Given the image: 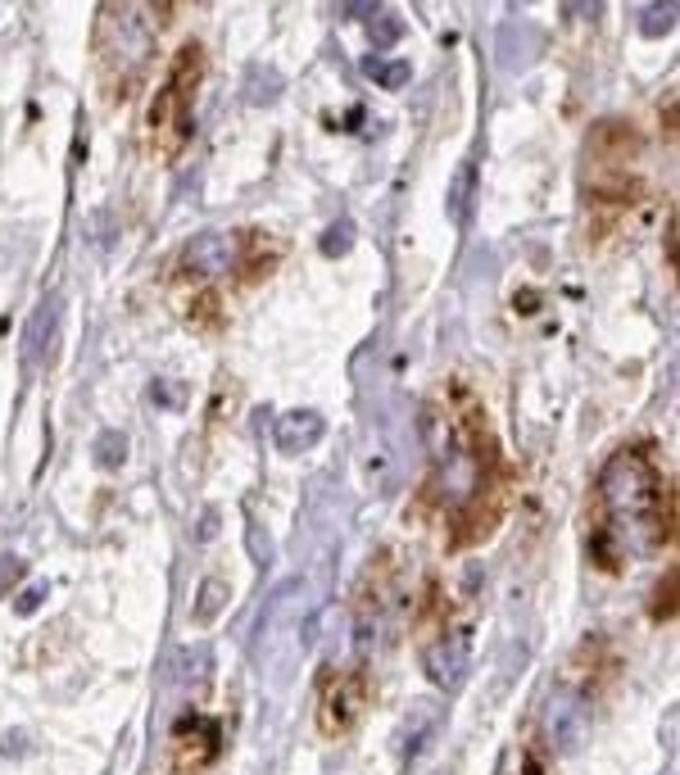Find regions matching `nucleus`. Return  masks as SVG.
Segmentation results:
<instances>
[{
    "instance_id": "obj_1",
    "label": "nucleus",
    "mask_w": 680,
    "mask_h": 775,
    "mask_svg": "<svg viewBox=\"0 0 680 775\" xmlns=\"http://www.w3.org/2000/svg\"><path fill=\"white\" fill-rule=\"evenodd\" d=\"M671 540V513L662 500L658 467L644 450H617L599 472V531L590 540L603 567L644 558Z\"/></svg>"
},
{
    "instance_id": "obj_2",
    "label": "nucleus",
    "mask_w": 680,
    "mask_h": 775,
    "mask_svg": "<svg viewBox=\"0 0 680 775\" xmlns=\"http://www.w3.org/2000/svg\"><path fill=\"white\" fill-rule=\"evenodd\" d=\"M146 14L150 10H141V6H104L100 10L96 60H100L104 91L113 100H123L137 87V78L146 73L150 54H154V28Z\"/></svg>"
},
{
    "instance_id": "obj_3",
    "label": "nucleus",
    "mask_w": 680,
    "mask_h": 775,
    "mask_svg": "<svg viewBox=\"0 0 680 775\" xmlns=\"http://www.w3.org/2000/svg\"><path fill=\"white\" fill-rule=\"evenodd\" d=\"M313 640V598L300 581H287L272 603L263 607V622H259V672L272 676V681H287L296 672L300 653L309 648Z\"/></svg>"
},
{
    "instance_id": "obj_4",
    "label": "nucleus",
    "mask_w": 680,
    "mask_h": 775,
    "mask_svg": "<svg viewBox=\"0 0 680 775\" xmlns=\"http://www.w3.org/2000/svg\"><path fill=\"white\" fill-rule=\"evenodd\" d=\"M486 490V450L472 426H459L449 435V445L436 450V472H431V504L444 513H463L477 504Z\"/></svg>"
},
{
    "instance_id": "obj_5",
    "label": "nucleus",
    "mask_w": 680,
    "mask_h": 775,
    "mask_svg": "<svg viewBox=\"0 0 680 775\" xmlns=\"http://www.w3.org/2000/svg\"><path fill=\"white\" fill-rule=\"evenodd\" d=\"M200 50L196 46H182V54L173 60V73L159 87L154 104H150V137L163 154H178L187 141H191V104H196V82H200Z\"/></svg>"
},
{
    "instance_id": "obj_6",
    "label": "nucleus",
    "mask_w": 680,
    "mask_h": 775,
    "mask_svg": "<svg viewBox=\"0 0 680 775\" xmlns=\"http://www.w3.org/2000/svg\"><path fill=\"white\" fill-rule=\"evenodd\" d=\"M590 739V703L577 690H553L544 703V744L553 753H577Z\"/></svg>"
},
{
    "instance_id": "obj_7",
    "label": "nucleus",
    "mask_w": 680,
    "mask_h": 775,
    "mask_svg": "<svg viewBox=\"0 0 680 775\" xmlns=\"http://www.w3.org/2000/svg\"><path fill=\"white\" fill-rule=\"evenodd\" d=\"M363 703H368V685L359 672H340L336 681H327L322 690V703H318V731L327 739L346 735L359 716H363Z\"/></svg>"
},
{
    "instance_id": "obj_8",
    "label": "nucleus",
    "mask_w": 680,
    "mask_h": 775,
    "mask_svg": "<svg viewBox=\"0 0 680 775\" xmlns=\"http://www.w3.org/2000/svg\"><path fill=\"white\" fill-rule=\"evenodd\" d=\"M422 662H427V676H431L436 685L453 690V685H459V681L468 676V667H472V635H468L463 626L444 631L436 644H427Z\"/></svg>"
},
{
    "instance_id": "obj_9",
    "label": "nucleus",
    "mask_w": 680,
    "mask_h": 775,
    "mask_svg": "<svg viewBox=\"0 0 680 775\" xmlns=\"http://www.w3.org/2000/svg\"><path fill=\"white\" fill-rule=\"evenodd\" d=\"M218 748H222V726L209 722V716H191V722H182L173 735V762L182 775L204 771L218 757Z\"/></svg>"
},
{
    "instance_id": "obj_10",
    "label": "nucleus",
    "mask_w": 680,
    "mask_h": 775,
    "mask_svg": "<svg viewBox=\"0 0 680 775\" xmlns=\"http://www.w3.org/2000/svg\"><path fill=\"white\" fill-rule=\"evenodd\" d=\"M237 254H241V241L237 232H200L187 250H182V268L191 276H218L227 268H237Z\"/></svg>"
},
{
    "instance_id": "obj_11",
    "label": "nucleus",
    "mask_w": 680,
    "mask_h": 775,
    "mask_svg": "<svg viewBox=\"0 0 680 775\" xmlns=\"http://www.w3.org/2000/svg\"><path fill=\"white\" fill-rule=\"evenodd\" d=\"M60 318H64V304L60 295H50L37 304V313L28 318V331H23V363L28 368H41L54 350V341H60Z\"/></svg>"
},
{
    "instance_id": "obj_12",
    "label": "nucleus",
    "mask_w": 680,
    "mask_h": 775,
    "mask_svg": "<svg viewBox=\"0 0 680 775\" xmlns=\"http://www.w3.org/2000/svg\"><path fill=\"white\" fill-rule=\"evenodd\" d=\"M322 435H327L322 413H313V409H296V413H287V417L277 422V450H281V454H304V450L318 445Z\"/></svg>"
},
{
    "instance_id": "obj_13",
    "label": "nucleus",
    "mask_w": 680,
    "mask_h": 775,
    "mask_svg": "<svg viewBox=\"0 0 680 775\" xmlns=\"http://www.w3.org/2000/svg\"><path fill=\"white\" fill-rule=\"evenodd\" d=\"M472 191H477V163L463 159L459 173H453V182H449V195H444V213L453 218V223H468V213H472Z\"/></svg>"
},
{
    "instance_id": "obj_14",
    "label": "nucleus",
    "mask_w": 680,
    "mask_h": 775,
    "mask_svg": "<svg viewBox=\"0 0 680 775\" xmlns=\"http://www.w3.org/2000/svg\"><path fill=\"white\" fill-rule=\"evenodd\" d=\"M436 722H440V703L418 698L413 712H409V726H404V753H409V757H418V748L427 744V735L436 731Z\"/></svg>"
},
{
    "instance_id": "obj_15",
    "label": "nucleus",
    "mask_w": 680,
    "mask_h": 775,
    "mask_svg": "<svg viewBox=\"0 0 680 775\" xmlns=\"http://www.w3.org/2000/svg\"><path fill=\"white\" fill-rule=\"evenodd\" d=\"M123 459H128V440L119 431H104L96 440V463L100 467H123Z\"/></svg>"
},
{
    "instance_id": "obj_16",
    "label": "nucleus",
    "mask_w": 680,
    "mask_h": 775,
    "mask_svg": "<svg viewBox=\"0 0 680 775\" xmlns=\"http://www.w3.org/2000/svg\"><path fill=\"white\" fill-rule=\"evenodd\" d=\"M400 32H404L400 14H386V10H377V14H372V50L394 46V41H400Z\"/></svg>"
},
{
    "instance_id": "obj_17",
    "label": "nucleus",
    "mask_w": 680,
    "mask_h": 775,
    "mask_svg": "<svg viewBox=\"0 0 680 775\" xmlns=\"http://www.w3.org/2000/svg\"><path fill=\"white\" fill-rule=\"evenodd\" d=\"M671 28H676V6H671V0H667V6H649L644 19H640V32L644 37H667Z\"/></svg>"
},
{
    "instance_id": "obj_18",
    "label": "nucleus",
    "mask_w": 680,
    "mask_h": 775,
    "mask_svg": "<svg viewBox=\"0 0 680 775\" xmlns=\"http://www.w3.org/2000/svg\"><path fill=\"white\" fill-rule=\"evenodd\" d=\"M227 603V585L222 581H204L200 598H196V622H213V613Z\"/></svg>"
},
{
    "instance_id": "obj_19",
    "label": "nucleus",
    "mask_w": 680,
    "mask_h": 775,
    "mask_svg": "<svg viewBox=\"0 0 680 775\" xmlns=\"http://www.w3.org/2000/svg\"><path fill=\"white\" fill-rule=\"evenodd\" d=\"M368 73H377V82H381L386 91H400V87L409 82V64H404V60H390V64L368 60Z\"/></svg>"
},
{
    "instance_id": "obj_20",
    "label": "nucleus",
    "mask_w": 680,
    "mask_h": 775,
    "mask_svg": "<svg viewBox=\"0 0 680 775\" xmlns=\"http://www.w3.org/2000/svg\"><path fill=\"white\" fill-rule=\"evenodd\" d=\"M354 245V228L350 223H336L327 236H322V254H346Z\"/></svg>"
},
{
    "instance_id": "obj_21",
    "label": "nucleus",
    "mask_w": 680,
    "mask_h": 775,
    "mask_svg": "<svg viewBox=\"0 0 680 775\" xmlns=\"http://www.w3.org/2000/svg\"><path fill=\"white\" fill-rule=\"evenodd\" d=\"M23 576V558H14V553H0V594H10V585Z\"/></svg>"
},
{
    "instance_id": "obj_22",
    "label": "nucleus",
    "mask_w": 680,
    "mask_h": 775,
    "mask_svg": "<svg viewBox=\"0 0 680 775\" xmlns=\"http://www.w3.org/2000/svg\"><path fill=\"white\" fill-rule=\"evenodd\" d=\"M41 598H46V585H32V590H23V598H19V617H32L37 607H41Z\"/></svg>"
}]
</instances>
